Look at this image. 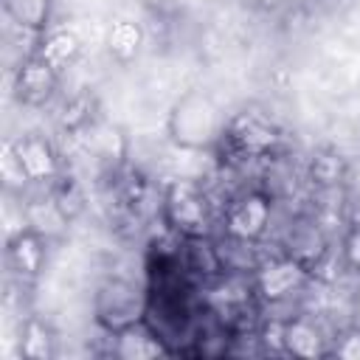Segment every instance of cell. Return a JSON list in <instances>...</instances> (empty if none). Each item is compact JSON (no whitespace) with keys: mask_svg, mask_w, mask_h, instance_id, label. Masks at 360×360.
Wrapping results in <instances>:
<instances>
[{"mask_svg":"<svg viewBox=\"0 0 360 360\" xmlns=\"http://www.w3.org/2000/svg\"><path fill=\"white\" fill-rule=\"evenodd\" d=\"M225 127H228V118L222 115L217 101L202 90L183 93L174 101L166 121L169 138L180 149H214L219 146Z\"/></svg>","mask_w":360,"mask_h":360,"instance_id":"obj_1","label":"cell"},{"mask_svg":"<svg viewBox=\"0 0 360 360\" xmlns=\"http://www.w3.org/2000/svg\"><path fill=\"white\" fill-rule=\"evenodd\" d=\"M160 214L180 239L214 233V202L194 180H172L160 197Z\"/></svg>","mask_w":360,"mask_h":360,"instance_id":"obj_2","label":"cell"},{"mask_svg":"<svg viewBox=\"0 0 360 360\" xmlns=\"http://www.w3.org/2000/svg\"><path fill=\"white\" fill-rule=\"evenodd\" d=\"M93 309L96 321L112 335L135 321H143L149 309V295L127 278H107L96 292Z\"/></svg>","mask_w":360,"mask_h":360,"instance_id":"obj_3","label":"cell"},{"mask_svg":"<svg viewBox=\"0 0 360 360\" xmlns=\"http://www.w3.org/2000/svg\"><path fill=\"white\" fill-rule=\"evenodd\" d=\"M278 143H281V135H278L276 124L256 110H242L233 118H228L225 135L219 141V146L231 149L242 160L267 158L278 149Z\"/></svg>","mask_w":360,"mask_h":360,"instance_id":"obj_4","label":"cell"},{"mask_svg":"<svg viewBox=\"0 0 360 360\" xmlns=\"http://www.w3.org/2000/svg\"><path fill=\"white\" fill-rule=\"evenodd\" d=\"M309 278V270L295 262L292 256L281 253L276 259H267L262 262L256 270H253V290H256V298L267 301V304H278L284 298H290L292 292H298Z\"/></svg>","mask_w":360,"mask_h":360,"instance_id":"obj_5","label":"cell"},{"mask_svg":"<svg viewBox=\"0 0 360 360\" xmlns=\"http://www.w3.org/2000/svg\"><path fill=\"white\" fill-rule=\"evenodd\" d=\"M270 197L264 191H245L228 202L225 211V236L242 242H259L270 222Z\"/></svg>","mask_w":360,"mask_h":360,"instance_id":"obj_6","label":"cell"},{"mask_svg":"<svg viewBox=\"0 0 360 360\" xmlns=\"http://www.w3.org/2000/svg\"><path fill=\"white\" fill-rule=\"evenodd\" d=\"M56 79H59V73L45 59H39L37 53L22 56V62L14 73V96L28 107H39L53 96Z\"/></svg>","mask_w":360,"mask_h":360,"instance_id":"obj_7","label":"cell"},{"mask_svg":"<svg viewBox=\"0 0 360 360\" xmlns=\"http://www.w3.org/2000/svg\"><path fill=\"white\" fill-rule=\"evenodd\" d=\"M14 143V152L28 174L31 183H51L59 174V155L53 149V143L42 135H22Z\"/></svg>","mask_w":360,"mask_h":360,"instance_id":"obj_8","label":"cell"},{"mask_svg":"<svg viewBox=\"0 0 360 360\" xmlns=\"http://www.w3.org/2000/svg\"><path fill=\"white\" fill-rule=\"evenodd\" d=\"M112 338H115L112 354L121 357V360H152V357L169 354L160 335L146 321H135V323L112 332Z\"/></svg>","mask_w":360,"mask_h":360,"instance_id":"obj_9","label":"cell"},{"mask_svg":"<svg viewBox=\"0 0 360 360\" xmlns=\"http://www.w3.org/2000/svg\"><path fill=\"white\" fill-rule=\"evenodd\" d=\"M82 141H84V149L104 166L110 169H118L127 158V138L124 132L110 124V121H90L82 132Z\"/></svg>","mask_w":360,"mask_h":360,"instance_id":"obj_10","label":"cell"},{"mask_svg":"<svg viewBox=\"0 0 360 360\" xmlns=\"http://www.w3.org/2000/svg\"><path fill=\"white\" fill-rule=\"evenodd\" d=\"M329 242H326V233L323 228L315 222V219H298L290 233H287V242H284V253L292 256L295 262H301L309 273L312 267L329 253Z\"/></svg>","mask_w":360,"mask_h":360,"instance_id":"obj_11","label":"cell"},{"mask_svg":"<svg viewBox=\"0 0 360 360\" xmlns=\"http://www.w3.org/2000/svg\"><path fill=\"white\" fill-rule=\"evenodd\" d=\"M6 256L20 278H34L45 264V236L34 228H22L8 239Z\"/></svg>","mask_w":360,"mask_h":360,"instance_id":"obj_12","label":"cell"},{"mask_svg":"<svg viewBox=\"0 0 360 360\" xmlns=\"http://www.w3.org/2000/svg\"><path fill=\"white\" fill-rule=\"evenodd\" d=\"M79 51H82V39L70 28H53V31L42 34V39L37 45V56L45 59L56 73L65 70L70 62H76Z\"/></svg>","mask_w":360,"mask_h":360,"instance_id":"obj_13","label":"cell"},{"mask_svg":"<svg viewBox=\"0 0 360 360\" xmlns=\"http://www.w3.org/2000/svg\"><path fill=\"white\" fill-rule=\"evenodd\" d=\"M326 338L321 335V329L304 318H292L284 321V349L287 354L295 357H323L326 354Z\"/></svg>","mask_w":360,"mask_h":360,"instance_id":"obj_14","label":"cell"},{"mask_svg":"<svg viewBox=\"0 0 360 360\" xmlns=\"http://www.w3.org/2000/svg\"><path fill=\"white\" fill-rule=\"evenodd\" d=\"M3 11L14 28L45 34L53 11V0H3Z\"/></svg>","mask_w":360,"mask_h":360,"instance_id":"obj_15","label":"cell"},{"mask_svg":"<svg viewBox=\"0 0 360 360\" xmlns=\"http://www.w3.org/2000/svg\"><path fill=\"white\" fill-rule=\"evenodd\" d=\"M143 45V31L132 20H115L107 31V51L118 62H132Z\"/></svg>","mask_w":360,"mask_h":360,"instance_id":"obj_16","label":"cell"},{"mask_svg":"<svg viewBox=\"0 0 360 360\" xmlns=\"http://www.w3.org/2000/svg\"><path fill=\"white\" fill-rule=\"evenodd\" d=\"M307 174L312 180L315 188H329V186H340L343 177H346V160L338 155V152H315L309 158V166H307Z\"/></svg>","mask_w":360,"mask_h":360,"instance_id":"obj_17","label":"cell"},{"mask_svg":"<svg viewBox=\"0 0 360 360\" xmlns=\"http://www.w3.org/2000/svg\"><path fill=\"white\" fill-rule=\"evenodd\" d=\"M20 352H22V357H28V360H51V357L56 354V349H53V332H51L42 321L28 318V321H25V329H22Z\"/></svg>","mask_w":360,"mask_h":360,"instance_id":"obj_18","label":"cell"},{"mask_svg":"<svg viewBox=\"0 0 360 360\" xmlns=\"http://www.w3.org/2000/svg\"><path fill=\"white\" fill-rule=\"evenodd\" d=\"M51 200L56 202V208L65 214V219H73L82 208H84V194H82V186L76 183V177L70 174H56L51 180V188H48Z\"/></svg>","mask_w":360,"mask_h":360,"instance_id":"obj_19","label":"cell"},{"mask_svg":"<svg viewBox=\"0 0 360 360\" xmlns=\"http://www.w3.org/2000/svg\"><path fill=\"white\" fill-rule=\"evenodd\" d=\"M93 121V98L90 96H76L70 98L65 107H62V115H59V124L70 132H82L87 124Z\"/></svg>","mask_w":360,"mask_h":360,"instance_id":"obj_20","label":"cell"},{"mask_svg":"<svg viewBox=\"0 0 360 360\" xmlns=\"http://www.w3.org/2000/svg\"><path fill=\"white\" fill-rule=\"evenodd\" d=\"M0 174H3L6 188H22L25 183H31L25 169H22V163H20V158H17V152H14L11 141H6L3 149H0Z\"/></svg>","mask_w":360,"mask_h":360,"instance_id":"obj_21","label":"cell"},{"mask_svg":"<svg viewBox=\"0 0 360 360\" xmlns=\"http://www.w3.org/2000/svg\"><path fill=\"white\" fill-rule=\"evenodd\" d=\"M256 340H259L262 352L287 354V349H284V321H278V318L262 321L259 329H256Z\"/></svg>","mask_w":360,"mask_h":360,"instance_id":"obj_22","label":"cell"},{"mask_svg":"<svg viewBox=\"0 0 360 360\" xmlns=\"http://www.w3.org/2000/svg\"><path fill=\"white\" fill-rule=\"evenodd\" d=\"M340 253H343V264L349 270H357L360 273V225H354V228L346 231L343 245H340Z\"/></svg>","mask_w":360,"mask_h":360,"instance_id":"obj_23","label":"cell"},{"mask_svg":"<svg viewBox=\"0 0 360 360\" xmlns=\"http://www.w3.org/2000/svg\"><path fill=\"white\" fill-rule=\"evenodd\" d=\"M338 354L346 360H360V332H352L349 338H343V343L338 346Z\"/></svg>","mask_w":360,"mask_h":360,"instance_id":"obj_24","label":"cell"},{"mask_svg":"<svg viewBox=\"0 0 360 360\" xmlns=\"http://www.w3.org/2000/svg\"><path fill=\"white\" fill-rule=\"evenodd\" d=\"M149 6H155V8H166V6H172L174 0H146Z\"/></svg>","mask_w":360,"mask_h":360,"instance_id":"obj_25","label":"cell"},{"mask_svg":"<svg viewBox=\"0 0 360 360\" xmlns=\"http://www.w3.org/2000/svg\"><path fill=\"white\" fill-rule=\"evenodd\" d=\"M256 3H262V6H278L281 0H256Z\"/></svg>","mask_w":360,"mask_h":360,"instance_id":"obj_26","label":"cell"},{"mask_svg":"<svg viewBox=\"0 0 360 360\" xmlns=\"http://www.w3.org/2000/svg\"><path fill=\"white\" fill-rule=\"evenodd\" d=\"M354 304H357V315H360V284H357V292H354Z\"/></svg>","mask_w":360,"mask_h":360,"instance_id":"obj_27","label":"cell"}]
</instances>
